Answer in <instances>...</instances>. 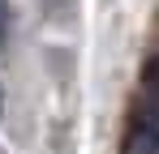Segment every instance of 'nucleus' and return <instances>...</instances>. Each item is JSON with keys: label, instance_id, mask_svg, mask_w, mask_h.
<instances>
[{"label": "nucleus", "instance_id": "f257e3e1", "mask_svg": "<svg viewBox=\"0 0 159 154\" xmlns=\"http://www.w3.org/2000/svg\"><path fill=\"white\" fill-rule=\"evenodd\" d=\"M125 154H159V120L138 111L125 133Z\"/></svg>", "mask_w": 159, "mask_h": 154}]
</instances>
